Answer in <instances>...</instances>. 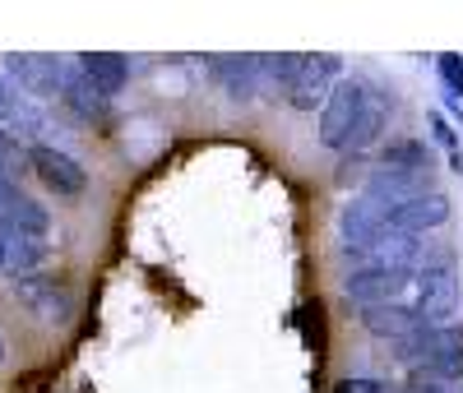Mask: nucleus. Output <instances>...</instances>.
<instances>
[{
	"label": "nucleus",
	"instance_id": "nucleus-1",
	"mask_svg": "<svg viewBox=\"0 0 463 393\" xmlns=\"http://www.w3.org/2000/svg\"><path fill=\"white\" fill-rule=\"evenodd\" d=\"M412 287H417V320L436 329V324H454V314H458V268H454V255L440 250H421V264L412 268Z\"/></svg>",
	"mask_w": 463,
	"mask_h": 393
},
{
	"label": "nucleus",
	"instance_id": "nucleus-2",
	"mask_svg": "<svg viewBox=\"0 0 463 393\" xmlns=\"http://www.w3.org/2000/svg\"><path fill=\"white\" fill-rule=\"evenodd\" d=\"M362 102H366V84L362 79H338L334 93L325 98L320 107V126H316V139L334 153L347 148V139H353V126H357V116H362Z\"/></svg>",
	"mask_w": 463,
	"mask_h": 393
},
{
	"label": "nucleus",
	"instance_id": "nucleus-3",
	"mask_svg": "<svg viewBox=\"0 0 463 393\" xmlns=\"http://www.w3.org/2000/svg\"><path fill=\"white\" fill-rule=\"evenodd\" d=\"M10 292L19 296V305L28 314H37L43 324H65L74 314V296L65 283L47 278V273H14L10 278Z\"/></svg>",
	"mask_w": 463,
	"mask_h": 393
},
{
	"label": "nucleus",
	"instance_id": "nucleus-4",
	"mask_svg": "<svg viewBox=\"0 0 463 393\" xmlns=\"http://www.w3.org/2000/svg\"><path fill=\"white\" fill-rule=\"evenodd\" d=\"M384 231H390V218H384V209L371 204L366 194H353V200L338 209V250H343V255L362 259Z\"/></svg>",
	"mask_w": 463,
	"mask_h": 393
},
{
	"label": "nucleus",
	"instance_id": "nucleus-5",
	"mask_svg": "<svg viewBox=\"0 0 463 393\" xmlns=\"http://www.w3.org/2000/svg\"><path fill=\"white\" fill-rule=\"evenodd\" d=\"M24 163L33 167V176L43 181L52 194H61V200H70V194H84V190H89V172L74 163L70 153H61V148H52V144H33V148L24 153Z\"/></svg>",
	"mask_w": 463,
	"mask_h": 393
},
{
	"label": "nucleus",
	"instance_id": "nucleus-6",
	"mask_svg": "<svg viewBox=\"0 0 463 393\" xmlns=\"http://www.w3.org/2000/svg\"><path fill=\"white\" fill-rule=\"evenodd\" d=\"M412 287L408 268H347L343 273V296L357 305H390L403 301V292Z\"/></svg>",
	"mask_w": 463,
	"mask_h": 393
},
{
	"label": "nucleus",
	"instance_id": "nucleus-7",
	"mask_svg": "<svg viewBox=\"0 0 463 393\" xmlns=\"http://www.w3.org/2000/svg\"><path fill=\"white\" fill-rule=\"evenodd\" d=\"M74 65H65L61 56H10L5 61V79L24 93V98H52L65 89Z\"/></svg>",
	"mask_w": 463,
	"mask_h": 393
},
{
	"label": "nucleus",
	"instance_id": "nucleus-8",
	"mask_svg": "<svg viewBox=\"0 0 463 393\" xmlns=\"http://www.w3.org/2000/svg\"><path fill=\"white\" fill-rule=\"evenodd\" d=\"M334 84H338V56H301V70L288 89V102L297 111H316V107H325Z\"/></svg>",
	"mask_w": 463,
	"mask_h": 393
},
{
	"label": "nucleus",
	"instance_id": "nucleus-9",
	"mask_svg": "<svg viewBox=\"0 0 463 393\" xmlns=\"http://www.w3.org/2000/svg\"><path fill=\"white\" fill-rule=\"evenodd\" d=\"M427 190H436V176L431 172H390V167H375L366 176V200L380 204L384 213L408 204V200H417V194H427Z\"/></svg>",
	"mask_w": 463,
	"mask_h": 393
},
{
	"label": "nucleus",
	"instance_id": "nucleus-10",
	"mask_svg": "<svg viewBox=\"0 0 463 393\" xmlns=\"http://www.w3.org/2000/svg\"><path fill=\"white\" fill-rule=\"evenodd\" d=\"M384 218H390V227H394V231H408V236L436 231V227H445V222H449V194H445V190H427V194H417V200H408V204L390 209Z\"/></svg>",
	"mask_w": 463,
	"mask_h": 393
},
{
	"label": "nucleus",
	"instance_id": "nucleus-11",
	"mask_svg": "<svg viewBox=\"0 0 463 393\" xmlns=\"http://www.w3.org/2000/svg\"><path fill=\"white\" fill-rule=\"evenodd\" d=\"M362 329L371 333V338H384V342H399V338H408V333H417L421 329V320H417V310L408 305V301H390V305H362Z\"/></svg>",
	"mask_w": 463,
	"mask_h": 393
},
{
	"label": "nucleus",
	"instance_id": "nucleus-12",
	"mask_svg": "<svg viewBox=\"0 0 463 393\" xmlns=\"http://www.w3.org/2000/svg\"><path fill=\"white\" fill-rule=\"evenodd\" d=\"M47 259H52L47 236H24V231L0 227V264L10 268V278L14 273H37V264H47Z\"/></svg>",
	"mask_w": 463,
	"mask_h": 393
},
{
	"label": "nucleus",
	"instance_id": "nucleus-13",
	"mask_svg": "<svg viewBox=\"0 0 463 393\" xmlns=\"http://www.w3.org/2000/svg\"><path fill=\"white\" fill-rule=\"evenodd\" d=\"M209 79L232 102H250L255 98V56H218V61H209Z\"/></svg>",
	"mask_w": 463,
	"mask_h": 393
},
{
	"label": "nucleus",
	"instance_id": "nucleus-14",
	"mask_svg": "<svg viewBox=\"0 0 463 393\" xmlns=\"http://www.w3.org/2000/svg\"><path fill=\"white\" fill-rule=\"evenodd\" d=\"M61 98H65V107H70L74 116H84V121H98V126H107V121H111V98H102V93L89 84V79L80 74V65L70 70Z\"/></svg>",
	"mask_w": 463,
	"mask_h": 393
},
{
	"label": "nucleus",
	"instance_id": "nucleus-15",
	"mask_svg": "<svg viewBox=\"0 0 463 393\" xmlns=\"http://www.w3.org/2000/svg\"><path fill=\"white\" fill-rule=\"evenodd\" d=\"M80 74L89 79L102 98H116V93L130 84V61L126 56H111V51H93V56L80 61Z\"/></svg>",
	"mask_w": 463,
	"mask_h": 393
},
{
	"label": "nucleus",
	"instance_id": "nucleus-16",
	"mask_svg": "<svg viewBox=\"0 0 463 393\" xmlns=\"http://www.w3.org/2000/svg\"><path fill=\"white\" fill-rule=\"evenodd\" d=\"M301 56H255V98H288Z\"/></svg>",
	"mask_w": 463,
	"mask_h": 393
},
{
	"label": "nucleus",
	"instance_id": "nucleus-17",
	"mask_svg": "<svg viewBox=\"0 0 463 393\" xmlns=\"http://www.w3.org/2000/svg\"><path fill=\"white\" fill-rule=\"evenodd\" d=\"M0 227L24 231V236H47L52 231V213H47V204L28 200V194H14V200L0 209Z\"/></svg>",
	"mask_w": 463,
	"mask_h": 393
},
{
	"label": "nucleus",
	"instance_id": "nucleus-18",
	"mask_svg": "<svg viewBox=\"0 0 463 393\" xmlns=\"http://www.w3.org/2000/svg\"><path fill=\"white\" fill-rule=\"evenodd\" d=\"M380 167H390V172H436L431 144H421V139H390L380 148Z\"/></svg>",
	"mask_w": 463,
	"mask_h": 393
},
{
	"label": "nucleus",
	"instance_id": "nucleus-19",
	"mask_svg": "<svg viewBox=\"0 0 463 393\" xmlns=\"http://www.w3.org/2000/svg\"><path fill=\"white\" fill-rule=\"evenodd\" d=\"M384 121H390L384 93H371V89H366V102H362V116H357V126H353V139H347V148H353V153H366V148L384 135Z\"/></svg>",
	"mask_w": 463,
	"mask_h": 393
},
{
	"label": "nucleus",
	"instance_id": "nucleus-20",
	"mask_svg": "<svg viewBox=\"0 0 463 393\" xmlns=\"http://www.w3.org/2000/svg\"><path fill=\"white\" fill-rule=\"evenodd\" d=\"M436 74H440V84H445V98H458L463 102V56H454V51L436 56Z\"/></svg>",
	"mask_w": 463,
	"mask_h": 393
},
{
	"label": "nucleus",
	"instance_id": "nucleus-21",
	"mask_svg": "<svg viewBox=\"0 0 463 393\" xmlns=\"http://www.w3.org/2000/svg\"><path fill=\"white\" fill-rule=\"evenodd\" d=\"M431 139L445 148V153H454V148H463V139H458V130H454V121L449 116H440V111H431Z\"/></svg>",
	"mask_w": 463,
	"mask_h": 393
},
{
	"label": "nucleus",
	"instance_id": "nucleus-22",
	"mask_svg": "<svg viewBox=\"0 0 463 393\" xmlns=\"http://www.w3.org/2000/svg\"><path fill=\"white\" fill-rule=\"evenodd\" d=\"M334 393H390V384H384V379H366V375H347V379H338Z\"/></svg>",
	"mask_w": 463,
	"mask_h": 393
},
{
	"label": "nucleus",
	"instance_id": "nucleus-23",
	"mask_svg": "<svg viewBox=\"0 0 463 393\" xmlns=\"http://www.w3.org/2000/svg\"><path fill=\"white\" fill-rule=\"evenodd\" d=\"M14 163H24V148L14 144V135H10L5 126H0V172L10 176V172H14Z\"/></svg>",
	"mask_w": 463,
	"mask_h": 393
},
{
	"label": "nucleus",
	"instance_id": "nucleus-24",
	"mask_svg": "<svg viewBox=\"0 0 463 393\" xmlns=\"http://www.w3.org/2000/svg\"><path fill=\"white\" fill-rule=\"evenodd\" d=\"M403 393H454V388H449V384H436V379H421V375H412Z\"/></svg>",
	"mask_w": 463,
	"mask_h": 393
},
{
	"label": "nucleus",
	"instance_id": "nucleus-25",
	"mask_svg": "<svg viewBox=\"0 0 463 393\" xmlns=\"http://www.w3.org/2000/svg\"><path fill=\"white\" fill-rule=\"evenodd\" d=\"M14 194H19V190H14V181H10L5 172H0V209H5V204L14 200Z\"/></svg>",
	"mask_w": 463,
	"mask_h": 393
},
{
	"label": "nucleus",
	"instance_id": "nucleus-26",
	"mask_svg": "<svg viewBox=\"0 0 463 393\" xmlns=\"http://www.w3.org/2000/svg\"><path fill=\"white\" fill-rule=\"evenodd\" d=\"M449 172H458V176H463V148H454V153H449Z\"/></svg>",
	"mask_w": 463,
	"mask_h": 393
},
{
	"label": "nucleus",
	"instance_id": "nucleus-27",
	"mask_svg": "<svg viewBox=\"0 0 463 393\" xmlns=\"http://www.w3.org/2000/svg\"><path fill=\"white\" fill-rule=\"evenodd\" d=\"M5 357H10V347H5V338H0V366H5Z\"/></svg>",
	"mask_w": 463,
	"mask_h": 393
}]
</instances>
